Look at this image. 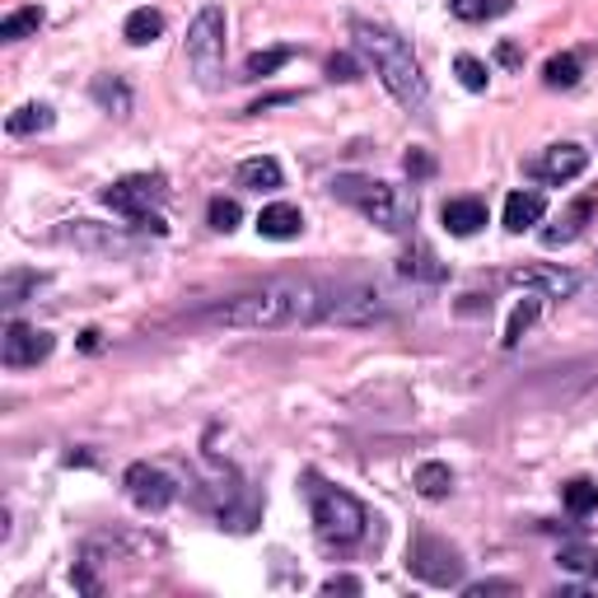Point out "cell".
Wrapping results in <instances>:
<instances>
[{
    "instance_id": "6da1fadb",
    "label": "cell",
    "mask_w": 598,
    "mask_h": 598,
    "mask_svg": "<svg viewBox=\"0 0 598 598\" xmlns=\"http://www.w3.org/2000/svg\"><path fill=\"white\" fill-rule=\"evenodd\" d=\"M327 295H332V285H323V281L285 276V281L253 285V291H243V295H234L225 304H215L206 318L220 323V327H239V332L308 327V323H323Z\"/></svg>"
},
{
    "instance_id": "7a4b0ae2",
    "label": "cell",
    "mask_w": 598,
    "mask_h": 598,
    "mask_svg": "<svg viewBox=\"0 0 598 598\" xmlns=\"http://www.w3.org/2000/svg\"><path fill=\"white\" fill-rule=\"evenodd\" d=\"M351 42H356V52L374 65L379 84L407 113H420L430 103V84L420 75V61L403 33H393L388 24H374V19H351Z\"/></svg>"
},
{
    "instance_id": "3957f363",
    "label": "cell",
    "mask_w": 598,
    "mask_h": 598,
    "mask_svg": "<svg viewBox=\"0 0 598 598\" xmlns=\"http://www.w3.org/2000/svg\"><path fill=\"white\" fill-rule=\"evenodd\" d=\"M332 192H337L346 206H356L369 225H379L384 234H407L416 225V196L397 183L342 173V179H332Z\"/></svg>"
},
{
    "instance_id": "277c9868",
    "label": "cell",
    "mask_w": 598,
    "mask_h": 598,
    "mask_svg": "<svg viewBox=\"0 0 598 598\" xmlns=\"http://www.w3.org/2000/svg\"><path fill=\"white\" fill-rule=\"evenodd\" d=\"M304 482H308V509H314L318 538L332 543V547H356L369 534V509L351 491H342V486H332L314 473H308Z\"/></svg>"
},
{
    "instance_id": "5b68a950",
    "label": "cell",
    "mask_w": 598,
    "mask_h": 598,
    "mask_svg": "<svg viewBox=\"0 0 598 598\" xmlns=\"http://www.w3.org/2000/svg\"><path fill=\"white\" fill-rule=\"evenodd\" d=\"M225 29L230 19L220 6H202L187 24V65L202 80V90H215L220 75H225Z\"/></svg>"
},
{
    "instance_id": "8992f818",
    "label": "cell",
    "mask_w": 598,
    "mask_h": 598,
    "mask_svg": "<svg viewBox=\"0 0 598 598\" xmlns=\"http://www.w3.org/2000/svg\"><path fill=\"white\" fill-rule=\"evenodd\" d=\"M379 318H388V295L379 291V285H365V281H342V285H332L323 323L369 327V323H379Z\"/></svg>"
},
{
    "instance_id": "52a82bcc",
    "label": "cell",
    "mask_w": 598,
    "mask_h": 598,
    "mask_svg": "<svg viewBox=\"0 0 598 598\" xmlns=\"http://www.w3.org/2000/svg\"><path fill=\"white\" fill-rule=\"evenodd\" d=\"M164 196H169L164 173H126V179H118L113 187H103V206L118 211V215H126L131 225H136V220H145V215L160 211Z\"/></svg>"
},
{
    "instance_id": "ba28073f",
    "label": "cell",
    "mask_w": 598,
    "mask_h": 598,
    "mask_svg": "<svg viewBox=\"0 0 598 598\" xmlns=\"http://www.w3.org/2000/svg\"><path fill=\"white\" fill-rule=\"evenodd\" d=\"M61 243H71L75 253H99V257H131L141 249L136 234L113 230V225H94V220H65L57 230Z\"/></svg>"
},
{
    "instance_id": "9c48e42d",
    "label": "cell",
    "mask_w": 598,
    "mask_h": 598,
    "mask_svg": "<svg viewBox=\"0 0 598 598\" xmlns=\"http://www.w3.org/2000/svg\"><path fill=\"white\" fill-rule=\"evenodd\" d=\"M407 566H412L416 580L439 585V589H449V585H458V580H463V557H458V551H454L449 543H439V538H430V534H420V538L412 543Z\"/></svg>"
},
{
    "instance_id": "30bf717a",
    "label": "cell",
    "mask_w": 598,
    "mask_h": 598,
    "mask_svg": "<svg viewBox=\"0 0 598 598\" xmlns=\"http://www.w3.org/2000/svg\"><path fill=\"white\" fill-rule=\"evenodd\" d=\"M505 281L519 285V291H528V295H543V300H570L575 291H580V276H575L570 267H561V262H528V267L505 272Z\"/></svg>"
},
{
    "instance_id": "8fae6325",
    "label": "cell",
    "mask_w": 598,
    "mask_h": 598,
    "mask_svg": "<svg viewBox=\"0 0 598 598\" xmlns=\"http://www.w3.org/2000/svg\"><path fill=\"white\" fill-rule=\"evenodd\" d=\"M122 486H126L131 505L145 509V515H160V509H169L173 500H179V482H173L169 473H160V468H150V463H131Z\"/></svg>"
},
{
    "instance_id": "7c38bea8",
    "label": "cell",
    "mask_w": 598,
    "mask_h": 598,
    "mask_svg": "<svg viewBox=\"0 0 598 598\" xmlns=\"http://www.w3.org/2000/svg\"><path fill=\"white\" fill-rule=\"evenodd\" d=\"M57 337L42 327H29V323H10L6 337H0V361H6V369H33L52 356Z\"/></svg>"
},
{
    "instance_id": "4fadbf2b",
    "label": "cell",
    "mask_w": 598,
    "mask_h": 598,
    "mask_svg": "<svg viewBox=\"0 0 598 598\" xmlns=\"http://www.w3.org/2000/svg\"><path fill=\"white\" fill-rule=\"evenodd\" d=\"M589 169V150L585 145H575V141H557V145H547L534 164H528V173H534L538 183H551V187H566L575 183L580 173Z\"/></svg>"
},
{
    "instance_id": "5bb4252c",
    "label": "cell",
    "mask_w": 598,
    "mask_h": 598,
    "mask_svg": "<svg viewBox=\"0 0 598 598\" xmlns=\"http://www.w3.org/2000/svg\"><path fill=\"white\" fill-rule=\"evenodd\" d=\"M598 215V187H589V192H580L575 202L566 206V215L557 220V225H547L543 230V249H561V243H575L585 234V225Z\"/></svg>"
},
{
    "instance_id": "9a60e30c",
    "label": "cell",
    "mask_w": 598,
    "mask_h": 598,
    "mask_svg": "<svg viewBox=\"0 0 598 598\" xmlns=\"http://www.w3.org/2000/svg\"><path fill=\"white\" fill-rule=\"evenodd\" d=\"M439 220H445V230L454 239H473L477 230H486V202L482 196H449L439 206Z\"/></svg>"
},
{
    "instance_id": "2e32d148",
    "label": "cell",
    "mask_w": 598,
    "mask_h": 598,
    "mask_svg": "<svg viewBox=\"0 0 598 598\" xmlns=\"http://www.w3.org/2000/svg\"><path fill=\"white\" fill-rule=\"evenodd\" d=\"M543 215H547V196H543V192L519 187V192L505 196V230H509V234H524V230L543 225Z\"/></svg>"
},
{
    "instance_id": "e0dca14e",
    "label": "cell",
    "mask_w": 598,
    "mask_h": 598,
    "mask_svg": "<svg viewBox=\"0 0 598 598\" xmlns=\"http://www.w3.org/2000/svg\"><path fill=\"white\" fill-rule=\"evenodd\" d=\"M397 272H403L407 281H426V285L449 281V267L439 262V253L430 249V243H412V249H403V257H397Z\"/></svg>"
},
{
    "instance_id": "ac0fdd59",
    "label": "cell",
    "mask_w": 598,
    "mask_h": 598,
    "mask_svg": "<svg viewBox=\"0 0 598 598\" xmlns=\"http://www.w3.org/2000/svg\"><path fill=\"white\" fill-rule=\"evenodd\" d=\"M257 234H262V239H300V234H304V215H300V206H291V202L262 206V215H257Z\"/></svg>"
},
{
    "instance_id": "d6986e66",
    "label": "cell",
    "mask_w": 598,
    "mask_h": 598,
    "mask_svg": "<svg viewBox=\"0 0 598 598\" xmlns=\"http://www.w3.org/2000/svg\"><path fill=\"white\" fill-rule=\"evenodd\" d=\"M234 179H239V187H249V192H276L285 183V173H281V164L272 160V154H257V160L239 164Z\"/></svg>"
},
{
    "instance_id": "ffe728a7",
    "label": "cell",
    "mask_w": 598,
    "mask_h": 598,
    "mask_svg": "<svg viewBox=\"0 0 598 598\" xmlns=\"http://www.w3.org/2000/svg\"><path fill=\"white\" fill-rule=\"evenodd\" d=\"M52 126H57V113L48 103H24V108H14V113L6 118L10 136H42V131H52Z\"/></svg>"
},
{
    "instance_id": "44dd1931",
    "label": "cell",
    "mask_w": 598,
    "mask_h": 598,
    "mask_svg": "<svg viewBox=\"0 0 598 598\" xmlns=\"http://www.w3.org/2000/svg\"><path fill=\"white\" fill-rule=\"evenodd\" d=\"M90 99L103 108V113H113V118H126L131 113V84L122 75H99L90 84Z\"/></svg>"
},
{
    "instance_id": "7402d4cb",
    "label": "cell",
    "mask_w": 598,
    "mask_h": 598,
    "mask_svg": "<svg viewBox=\"0 0 598 598\" xmlns=\"http://www.w3.org/2000/svg\"><path fill=\"white\" fill-rule=\"evenodd\" d=\"M122 38L131 42V48H150L154 38H164V14H160V10H150V6L131 10V14H126V24H122Z\"/></svg>"
},
{
    "instance_id": "603a6c76",
    "label": "cell",
    "mask_w": 598,
    "mask_h": 598,
    "mask_svg": "<svg viewBox=\"0 0 598 598\" xmlns=\"http://www.w3.org/2000/svg\"><path fill=\"white\" fill-rule=\"evenodd\" d=\"M585 75V52H561L543 65V84L547 90H575Z\"/></svg>"
},
{
    "instance_id": "cb8c5ba5",
    "label": "cell",
    "mask_w": 598,
    "mask_h": 598,
    "mask_svg": "<svg viewBox=\"0 0 598 598\" xmlns=\"http://www.w3.org/2000/svg\"><path fill=\"white\" fill-rule=\"evenodd\" d=\"M412 486H416V491L420 496H426V500H445L449 491H454V473H449V463H420V468H416V477H412Z\"/></svg>"
},
{
    "instance_id": "d4e9b609",
    "label": "cell",
    "mask_w": 598,
    "mask_h": 598,
    "mask_svg": "<svg viewBox=\"0 0 598 598\" xmlns=\"http://www.w3.org/2000/svg\"><path fill=\"white\" fill-rule=\"evenodd\" d=\"M515 10V0H449V14L463 24H486V19H500Z\"/></svg>"
},
{
    "instance_id": "484cf974",
    "label": "cell",
    "mask_w": 598,
    "mask_h": 598,
    "mask_svg": "<svg viewBox=\"0 0 598 598\" xmlns=\"http://www.w3.org/2000/svg\"><path fill=\"white\" fill-rule=\"evenodd\" d=\"M42 6H24V10H10L6 19H0V42H24L42 29Z\"/></svg>"
},
{
    "instance_id": "4316f807",
    "label": "cell",
    "mask_w": 598,
    "mask_h": 598,
    "mask_svg": "<svg viewBox=\"0 0 598 598\" xmlns=\"http://www.w3.org/2000/svg\"><path fill=\"white\" fill-rule=\"evenodd\" d=\"M538 314H543V295H524L515 304V314H509V323H505V346H519L524 332L538 323Z\"/></svg>"
},
{
    "instance_id": "83f0119b",
    "label": "cell",
    "mask_w": 598,
    "mask_h": 598,
    "mask_svg": "<svg viewBox=\"0 0 598 598\" xmlns=\"http://www.w3.org/2000/svg\"><path fill=\"white\" fill-rule=\"evenodd\" d=\"M291 57H295V48H267V52H253L249 61H243V80H267V75H276Z\"/></svg>"
},
{
    "instance_id": "f1b7e54d",
    "label": "cell",
    "mask_w": 598,
    "mask_h": 598,
    "mask_svg": "<svg viewBox=\"0 0 598 598\" xmlns=\"http://www.w3.org/2000/svg\"><path fill=\"white\" fill-rule=\"evenodd\" d=\"M561 500H566V509L575 519H585V515H594V509H598V486L589 477H575V482H566Z\"/></svg>"
},
{
    "instance_id": "f546056e",
    "label": "cell",
    "mask_w": 598,
    "mask_h": 598,
    "mask_svg": "<svg viewBox=\"0 0 598 598\" xmlns=\"http://www.w3.org/2000/svg\"><path fill=\"white\" fill-rule=\"evenodd\" d=\"M48 281L42 272H6V281H0V304L14 308V304H24L29 291H38V285Z\"/></svg>"
},
{
    "instance_id": "4dcf8cb0",
    "label": "cell",
    "mask_w": 598,
    "mask_h": 598,
    "mask_svg": "<svg viewBox=\"0 0 598 598\" xmlns=\"http://www.w3.org/2000/svg\"><path fill=\"white\" fill-rule=\"evenodd\" d=\"M561 570H570V575H585V585H594L598 589V551H589V547H561Z\"/></svg>"
},
{
    "instance_id": "1f68e13d",
    "label": "cell",
    "mask_w": 598,
    "mask_h": 598,
    "mask_svg": "<svg viewBox=\"0 0 598 598\" xmlns=\"http://www.w3.org/2000/svg\"><path fill=\"white\" fill-rule=\"evenodd\" d=\"M239 220H243L239 202H230V196H211V206H206V225H211L215 234H234V230H239Z\"/></svg>"
},
{
    "instance_id": "d6a6232c",
    "label": "cell",
    "mask_w": 598,
    "mask_h": 598,
    "mask_svg": "<svg viewBox=\"0 0 598 598\" xmlns=\"http://www.w3.org/2000/svg\"><path fill=\"white\" fill-rule=\"evenodd\" d=\"M454 75H458L463 90H473V94H486V84H491V71H486V65L477 57H468V52L454 61Z\"/></svg>"
},
{
    "instance_id": "836d02e7",
    "label": "cell",
    "mask_w": 598,
    "mask_h": 598,
    "mask_svg": "<svg viewBox=\"0 0 598 598\" xmlns=\"http://www.w3.org/2000/svg\"><path fill=\"white\" fill-rule=\"evenodd\" d=\"M365 71H361V61L351 57V52H337L327 61V80H342V84H351V80H361Z\"/></svg>"
},
{
    "instance_id": "e575fe53",
    "label": "cell",
    "mask_w": 598,
    "mask_h": 598,
    "mask_svg": "<svg viewBox=\"0 0 598 598\" xmlns=\"http://www.w3.org/2000/svg\"><path fill=\"white\" fill-rule=\"evenodd\" d=\"M403 169H407V179H430V173H435V160H430V154L426 150H420V145H412L407 150V160H403Z\"/></svg>"
},
{
    "instance_id": "d590c367",
    "label": "cell",
    "mask_w": 598,
    "mask_h": 598,
    "mask_svg": "<svg viewBox=\"0 0 598 598\" xmlns=\"http://www.w3.org/2000/svg\"><path fill=\"white\" fill-rule=\"evenodd\" d=\"M323 594H361V580L356 575H332V580H323Z\"/></svg>"
},
{
    "instance_id": "8d00e7d4",
    "label": "cell",
    "mask_w": 598,
    "mask_h": 598,
    "mask_svg": "<svg viewBox=\"0 0 598 598\" xmlns=\"http://www.w3.org/2000/svg\"><path fill=\"white\" fill-rule=\"evenodd\" d=\"M515 585H505V580H486V585H463V594L468 598H486V594H509Z\"/></svg>"
},
{
    "instance_id": "74e56055",
    "label": "cell",
    "mask_w": 598,
    "mask_h": 598,
    "mask_svg": "<svg viewBox=\"0 0 598 598\" xmlns=\"http://www.w3.org/2000/svg\"><path fill=\"white\" fill-rule=\"evenodd\" d=\"M496 61H500V65H519V61H524V52L515 48V42H500V48H496Z\"/></svg>"
},
{
    "instance_id": "f35d334b",
    "label": "cell",
    "mask_w": 598,
    "mask_h": 598,
    "mask_svg": "<svg viewBox=\"0 0 598 598\" xmlns=\"http://www.w3.org/2000/svg\"><path fill=\"white\" fill-rule=\"evenodd\" d=\"M276 103H295V94H267V99H257L249 113H267V108H276Z\"/></svg>"
},
{
    "instance_id": "ab89813d",
    "label": "cell",
    "mask_w": 598,
    "mask_h": 598,
    "mask_svg": "<svg viewBox=\"0 0 598 598\" xmlns=\"http://www.w3.org/2000/svg\"><path fill=\"white\" fill-rule=\"evenodd\" d=\"M80 346H84V351H99V332L90 327V332H84V337H80Z\"/></svg>"
}]
</instances>
